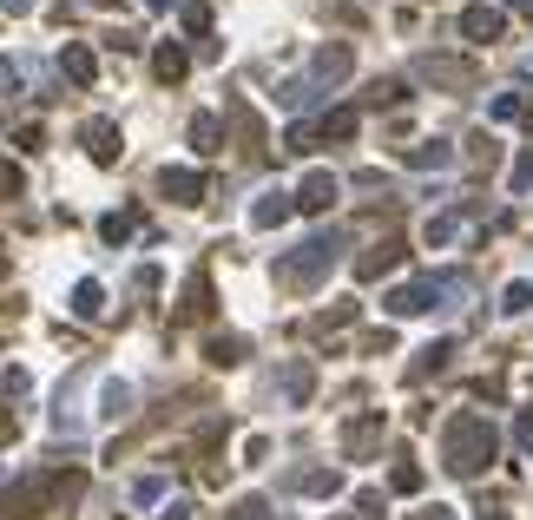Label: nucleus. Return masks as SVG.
<instances>
[{"instance_id":"nucleus-13","label":"nucleus","mask_w":533,"mask_h":520,"mask_svg":"<svg viewBox=\"0 0 533 520\" xmlns=\"http://www.w3.org/2000/svg\"><path fill=\"white\" fill-rule=\"evenodd\" d=\"M27 507H40V481H20L0 494V520H27Z\"/></svg>"},{"instance_id":"nucleus-16","label":"nucleus","mask_w":533,"mask_h":520,"mask_svg":"<svg viewBox=\"0 0 533 520\" xmlns=\"http://www.w3.org/2000/svg\"><path fill=\"white\" fill-rule=\"evenodd\" d=\"M349 132H356V106H336V112H323L316 139H349Z\"/></svg>"},{"instance_id":"nucleus-4","label":"nucleus","mask_w":533,"mask_h":520,"mask_svg":"<svg viewBox=\"0 0 533 520\" xmlns=\"http://www.w3.org/2000/svg\"><path fill=\"white\" fill-rule=\"evenodd\" d=\"M415 79H428V86H474V66L468 60H448V53H422V60H415Z\"/></svg>"},{"instance_id":"nucleus-23","label":"nucleus","mask_w":533,"mask_h":520,"mask_svg":"<svg viewBox=\"0 0 533 520\" xmlns=\"http://www.w3.org/2000/svg\"><path fill=\"white\" fill-rule=\"evenodd\" d=\"M178 14H185V27H191V33H204V27H211V7H198V0H185Z\"/></svg>"},{"instance_id":"nucleus-25","label":"nucleus","mask_w":533,"mask_h":520,"mask_svg":"<svg viewBox=\"0 0 533 520\" xmlns=\"http://www.w3.org/2000/svg\"><path fill=\"white\" fill-rule=\"evenodd\" d=\"M14 191H20V172L7 165V158H0V198H14Z\"/></svg>"},{"instance_id":"nucleus-32","label":"nucleus","mask_w":533,"mask_h":520,"mask_svg":"<svg viewBox=\"0 0 533 520\" xmlns=\"http://www.w3.org/2000/svg\"><path fill=\"white\" fill-rule=\"evenodd\" d=\"M520 14H527V27H533V0H520Z\"/></svg>"},{"instance_id":"nucleus-8","label":"nucleus","mask_w":533,"mask_h":520,"mask_svg":"<svg viewBox=\"0 0 533 520\" xmlns=\"http://www.w3.org/2000/svg\"><path fill=\"white\" fill-rule=\"evenodd\" d=\"M290 211H297V198H290V191H264V198L251 205V224H257V231H277Z\"/></svg>"},{"instance_id":"nucleus-1","label":"nucleus","mask_w":533,"mask_h":520,"mask_svg":"<svg viewBox=\"0 0 533 520\" xmlns=\"http://www.w3.org/2000/svg\"><path fill=\"white\" fill-rule=\"evenodd\" d=\"M487 455H494V428H487L481 415H468V422L448 428V468L455 474H481Z\"/></svg>"},{"instance_id":"nucleus-15","label":"nucleus","mask_w":533,"mask_h":520,"mask_svg":"<svg viewBox=\"0 0 533 520\" xmlns=\"http://www.w3.org/2000/svg\"><path fill=\"white\" fill-rule=\"evenodd\" d=\"M408 165H415V172H441V165H455V152H448V145H415V152H402Z\"/></svg>"},{"instance_id":"nucleus-3","label":"nucleus","mask_w":533,"mask_h":520,"mask_svg":"<svg viewBox=\"0 0 533 520\" xmlns=\"http://www.w3.org/2000/svg\"><path fill=\"white\" fill-rule=\"evenodd\" d=\"M441 290H448V277H415V284H395L389 290V316H428Z\"/></svg>"},{"instance_id":"nucleus-26","label":"nucleus","mask_w":533,"mask_h":520,"mask_svg":"<svg viewBox=\"0 0 533 520\" xmlns=\"http://www.w3.org/2000/svg\"><path fill=\"white\" fill-rule=\"evenodd\" d=\"M264 514H270L264 501H237V514H231V520H264Z\"/></svg>"},{"instance_id":"nucleus-22","label":"nucleus","mask_w":533,"mask_h":520,"mask_svg":"<svg viewBox=\"0 0 533 520\" xmlns=\"http://www.w3.org/2000/svg\"><path fill=\"white\" fill-rule=\"evenodd\" d=\"M237 356H244V343H237V336H218V343H211V363H237Z\"/></svg>"},{"instance_id":"nucleus-28","label":"nucleus","mask_w":533,"mask_h":520,"mask_svg":"<svg viewBox=\"0 0 533 520\" xmlns=\"http://www.w3.org/2000/svg\"><path fill=\"white\" fill-rule=\"evenodd\" d=\"M514 442H520V448H533V409H527V415L514 422Z\"/></svg>"},{"instance_id":"nucleus-34","label":"nucleus","mask_w":533,"mask_h":520,"mask_svg":"<svg viewBox=\"0 0 533 520\" xmlns=\"http://www.w3.org/2000/svg\"><path fill=\"white\" fill-rule=\"evenodd\" d=\"M487 520H507V514H494V507H487Z\"/></svg>"},{"instance_id":"nucleus-30","label":"nucleus","mask_w":533,"mask_h":520,"mask_svg":"<svg viewBox=\"0 0 533 520\" xmlns=\"http://www.w3.org/2000/svg\"><path fill=\"white\" fill-rule=\"evenodd\" d=\"M7 86H14V66H7V60H0V93H7Z\"/></svg>"},{"instance_id":"nucleus-24","label":"nucleus","mask_w":533,"mask_h":520,"mask_svg":"<svg viewBox=\"0 0 533 520\" xmlns=\"http://www.w3.org/2000/svg\"><path fill=\"white\" fill-rule=\"evenodd\" d=\"M395 99H402V86H395V79H382V86H369V106H395Z\"/></svg>"},{"instance_id":"nucleus-9","label":"nucleus","mask_w":533,"mask_h":520,"mask_svg":"<svg viewBox=\"0 0 533 520\" xmlns=\"http://www.w3.org/2000/svg\"><path fill=\"white\" fill-rule=\"evenodd\" d=\"M158 191H165L172 205H198V198H204V178H198V172H178V165H172V172H158Z\"/></svg>"},{"instance_id":"nucleus-18","label":"nucleus","mask_w":533,"mask_h":520,"mask_svg":"<svg viewBox=\"0 0 533 520\" xmlns=\"http://www.w3.org/2000/svg\"><path fill=\"white\" fill-rule=\"evenodd\" d=\"M73 310H79V316H99V310H106V297H99V284H79V290H73Z\"/></svg>"},{"instance_id":"nucleus-5","label":"nucleus","mask_w":533,"mask_h":520,"mask_svg":"<svg viewBox=\"0 0 533 520\" xmlns=\"http://www.w3.org/2000/svg\"><path fill=\"white\" fill-rule=\"evenodd\" d=\"M349 66H356V47H349V40H323V47H316V60H310V73L330 86V79H343Z\"/></svg>"},{"instance_id":"nucleus-2","label":"nucleus","mask_w":533,"mask_h":520,"mask_svg":"<svg viewBox=\"0 0 533 520\" xmlns=\"http://www.w3.org/2000/svg\"><path fill=\"white\" fill-rule=\"evenodd\" d=\"M330 264H336V237H310L297 257H283V284H290V290H297V284H303V290H316Z\"/></svg>"},{"instance_id":"nucleus-7","label":"nucleus","mask_w":533,"mask_h":520,"mask_svg":"<svg viewBox=\"0 0 533 520\" xmlns=\"http://www.w3.org/2000/svg\"><path fill=\"white\" fill-rule=\"evenodd\" d=\"M455 33H468V40H501V7H461Z\"/></svg>"},{"instance_id":"nucleus-6","label":"nucleus","mask_w":533,"mask_h":520,"mask_svg":"<svg viewBox=\"0 0 533 520\" xmlns=\"http://www.w3.org/2000/svg\"><path fill=\"white\" fill-rule=\"evenodd\" d=\"M290 198H297V211H330V205H336V178H330V172H310L297 191H290Z\"/></svg>"},{"instance_id":"nucleus-33","label":"nucleus","mask_w":533,"mask_h":520,"mask_svg":"<svg viewBox=\"0 0 533 520\" xmlns=\"http://www.w3.org/2000/svg\"><path fill=\"white\" fill-rule=\"evenodd\" d=\"M93 7H119V0H93Z\"/></svg>"},{"instance_id":"nucleus-29","label":"nucleus","mask_w":533,"mask_h":520,"mask_svg":"<svg viewBox=\"0 0 533 520\" xmlns=\"http://www.w3.org/2000/svg\"><path fill=\"white\" fill-rule=\"evenodd\" d=\"M0 14H14V20H20V14H33V0H0Z\"/></svg>"},{"instance_id":"nucleus-14","label":"nucleus","mask_w":533,"mask_h":520,"mask_svg":"<svg viewBox=\"0 0 533 520\" xmlns=\"http://www.w3.org/2000/svg\"><path fill=\"white\" fill-rule=\"evenodd\" d=\"M395 264H402V244H376V251L356 264V277L369 284V277H382V270H395Z\"/></svg>"},{"instance_id":"nucleus-11","label":"nucleus","mask_w":533,"mask_h":520,"mask_svg":"<svg viewBox=\"0 0 533 520\" xmlns=\"http://www.w3.org/2000/svg\"><path fill=\"white\" fill-rule=\"evenodd\" d=\"M79 139H86L93 165H112V158H119V132H112L106 119H86V132H79Z\"/></svg>"},{"instance_id":"nucleus-27","label":"nucleus","mask_w":533,"mask_h":520,"mask_svg":"<svg viewBox=\"0 0 533 520\" xmlns=\"http://www.w3.org/2000/svg\"><path fill=\"white\" fill-rule=\"evenodd\" d=\"M527 185H533V152H527V158L514 165V191H527Z\"/></svg>"},{"instance_id":"nucleus-31","label":"nucleus","mask_w":533,"mask_h":520,"mask_svg":"<svg viewBox=\"0 0 533 520\" xmlns=\"http://www.w3.org/2000/svg\"><path fill=\"white\" fill-rule=\"evenodd\" d=\"M145 7H152V14H165V7H178V0H145Z\"/></svg>"},{"instance_id":"nucleus-21","label":"nucleus","mask_w":533,"mask_h":520,"mask_svg":"<svg viewBox=\"0 0 533 520\" xmlns=\"http://www.w3.org/2000/svg\"><path fill=\"white\" fill-rule=\"evenodd\" d=\"M126 231H132V218H126V211H112V218L99 224V237H106V244H126Z\"/></svg>"},{"instance_id":"nucleus-12","label":"nucleus","mask_w":533,"mask_h":520,"mask_svg":"<svg viewBox=\"0 0 533 520\" xmlns=\"http://www.w3.org/2000/svg\"><path fill=\"white\" fill-rule=\"evenodd\" d=\"M60 73H66V79H73V86H93V73H99V60H93V47H79V40H73V47H66V53H60Z\"/></svg>"},{"instance_id":"nucleus-10","label":"nucleus","mask_w":533,"mask_h":520,"mask_svg":"<svg viewBox=\"0 0 533 520\" xmlns=\"http://www.w3.org/2000/svg\"><path fill=\"white\" fill-rule=\"evenodd\" d=\"M185 66H191V53L178 47V40H158V47H152V73L165 79V86H178V79H185Z\"/></svg>"},{"instance_id":"nucleus-19","label":"nucleus","mask_w":533,"mask_h":520,"mask_svg":"<svg viewBox=\"0 0 533 520\" xmlns=\"http://www.w3.org/2000/svg\"><path fill=\"white\" fill-rule=\"evenodd\" d=\"M389 481H395V494H415V488H422V468H415V461H395Z\"/></svg>"},{"instance_id":"nucleus-20","label":"nucleus","mask_w":533,"mask_h":520,"mask_svg":"<svg viewBox=\"0 0 533 520\" xmlns=\"http://www.w3.org/2000/svg\"><path fill=\"white\" fill-rule=\"evenodd\" d=\"M501 310H507V316H520V310H533V284H507V297H501Z\"/></svg>"},{"instance_id":"nucleus-17","label":"nucleus","mask_w":533,"mask_h":520,"mask_svg":"<svg viewBox=\"0 0 533 520\" xmlns=\"http://www.w3.org/2000/svg\"><path fill=\"white\" fill-rule=\"evenodd\" d=\"M191 152H218V119H211V112H198V119H191Z\"/></svg>"}]
</instances>
